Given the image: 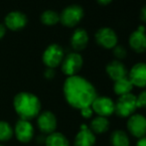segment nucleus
<instances>
[{"mask_svg": "<svg viewBox=\"0 0 146 146\" xmlns=\"http://www.w3.org/2000/svg\"><path fill=\"white\" fill-rule=\"evenodd\" d=\"M64 94L68 104L78 110L92 106L98 96L94 86L80 76H73L66 80Z\"/></svg>", "mask_w": 146, "mask_h": 146, "instance_id": "obj_1", "label": "nucleus"}, {"mask_svg": "<svg viewBox=\"0 0 146 146\" xmlns=\"http://www.w3.org/2000/svg\"><path fill=\"white\" fill-rule=\"evenodd\" d=\"M14 108L21 119L30 120L39 115L41 102L35 94L30 92H20L14 98Z\"/></svg>", "mask_w": 146, "mask_h": 146, "instance_id": "obj_2", "label": "nucleus"}, {"mask_svg": "<svg viewBox=\"0 0 146 146\" xmlns=\"http://www.w3.org/2000/svg\"><path fill=\"white\" fill-rule=\"evenodd\" d=\"M136 110V96L132 94H128L118 98L115 104L114 113L119 117H129L134 113Z\"/></svg>", "mask_w": 146, "mask_h": 146, "instance_id": "obj_3", "label": "nucleus"}, {"mask_svg": "<svg viewBox=\"0 0 146 146\" xmlns=\"http://www.w3.org/2000/svg\"><path fill=\"white\" fill-rule=\"evenodd\" d=\"M84 17V9L80 5H70L60 14V21L68 27L76 26Z\"/></svg>", "mask_w": 146, "mask_h": 146, "instance_id": "obj_4", "label": "nucleus"}, {"mask_svg": "<svg viewBox=\"0 0 146 146\" xmlns=\"http://www.w3.org/2000/svg\"><path fill=\"white\" fill-rule=\"evenodd\" d=\"M92 108L98 116L108 117L114 113L115 102L108 96H96L92 104Z\"/></svg>", "mask_w": 146, "mask_h": 146, "instance_id": "obj_5", "label": "nucleus"}, {"mask_svg": "<svg viewBox=\"0 0 146 146\" xmlns=\"http://www.w3.org/2000/svg\"><path fill=\"white\" fill-rule=\"evenodd\" d=\"M83 67V58L78 53H70L62 62V71L68 77L77 76V73Z\"/></svg>", "mask_w": 146, "mask_h": 146, "instance_id": "obj_6", "label": "nucleus"}, {"mask_svg": "<svg viewBox=\"0 0 146 146\" xmlns=\"http://www.w3.org/2000/svg\"><path fill=\"white\" fill-rule=\"evenodd\" d=\"M64 51L58 44H52L47 47L43 54V62L48 68L54 69L63 62Z\"/></svg>", "mask_w": 146, "mask_h": 146, "instance_id": "obj_7", "label": "nucleus"}, {"mask_svg": "<svg viewBox=\"0 0 146 146\" xmlns=\"http://www.w3.org/2000/svg\"><path fill=\"white\" fill-rule=\"evenodd\" d=\"M127 129L136 138L146 136V117L141 114H132L127 121Z\"/></svg>", "mask_w": 146, "mask_h": 146, "instance_id": "obj_8", "label": "nucleus"}, {"mask_svg": "<svg viewBox=\"0 0 146 146\" xmlns=\"http://www.w3.org/2000/svg\"><path fill=\"white\" fill-rule=\"evenodd\" d=\"M96 40L100 46L106 49H112L117 45V35L111 28L104 27L96 31Z\"/></svg>", "mask_w": 146, "mask_h": 146, "instance_id": "obj_9", "label": "nucleus"}, {"mask_svg": "<svg viewBox=\"0 0 146 146\" xmlns=\"http://www.w3.org/2000/svg\"><path fill=\"white\" fill-rule=\"evenodd\" d=\"M133 87L146 88V63L135 64L127 75Z\"/></svg>", "mask_w": 146, "mask_h": 146, "instance_id": "obj_10", "label": "nucleus"}, {"mask_svg": "<svg viewBox=\"0 0 146 146\" xmlns=\"http://www.w3.org/2000/svg\"><path fill=\"white\" fill-rule=\"evenodd\" d=\"M129 46L136 53H144L146 51V31L144 26H138L129 36Z\"/></svg>", "mask_w": 146, "mask_h": 146, "instance_id": "obj_11", "label": "nucleus"}, {"mask_svg": "<svg viewBox=\"0 0 146 146\" xmlns=\"http://www.w3.org/2000/svg\"><path fill=\"white\" fill-rule=\"evenodd\" d=\"M37 123L42 132L51 134L55 132V129L57 127V118L53 112L45 111L39 114Z\"/></svg>", "mask_w": 146, "mask_h": 146, "instance_id": "obj_12", "label": "nucleus"}, {"mask_svg": "<svg viewBox=\"0 0 146 146\" xmlns=\"http://www.w3.org/2000/svg\"><path fill=\"white\" fill-rule=\"evenodd\" d=\"M16 137L21 142H29L34 135V128L29 120L20 119L15 126Z\"/></svg>", "mask_w": 146, "mask_h": 146, "instance_id": "obj_13", "label": "nucleus"}, {"mask_svg": "<svg viewBox=\"0 0 146 146\" xmlns=\"http://www.w3.org/2000/svg\"><path fill=\"white\" fill-rule=\"evenodd\" d=\"M27 24V17L20 11H12L5 17V25L9 29L15 31L23 28Z\"/></svg>", "mask_w": 146, "mask_h": 146, "instance_id": "obj_14", "label": "nucleus"}, {"mask_svg": "<svg viewBox=\"0 0 146 146\" xmlns=\"http://www.w3.org/2000/svg\"><path fill=\"white\" fill-rule=\"evenodd\" d=\"M106 74L108 75V77L113 82L127 77V75H128L126 67L121 62L117 61V60L111 61L110 64H108L106 68Z\"/></svg>", "mask_w": 146, "mask_h": 146, "instance_id": "obj_15", "label": "nucleus"}, {"mask_svg": "<svg viewBox=\"0 0 146 146\" xmlns=\"http://www.w3.org/2000/svg\"><path fill=\"white\" fill-rule=\"evenodd\" d=\"M96 143L94 133L87 126L83 124L81 130L78 132L75 138V146H94Z\"/></svg>", "mask_w": 146, "mask_h": 146, "instance_id": "obj_16", "label": "nucleus"}, {"mask_svg": "<svg viewBox=\"0 0 146 146\" xmlns=\"http://www.w3.org/2000/svg\"><path fill=\"white\" fill-rule=\"evenodd\" d=\"M88 42V35L85 29H77L73 33L71 38V44L75 50L81 51L85 49Z\"/></svg>", "mask_w": 146, "mask_h": 146, "instance_id": "obj_17", "label": "nucleus"}, {"mask_svg": "<svg viewBox=\"0 0 146 146\" xmlns=\"http://www.w3.org/2000/svg\"><path fill=\"white\" fill-rule=\"evenodd\" d=\"M133 88V85L131 84L128 77L122 78L120 80H117L113 84V92L117 96H121L124 94H131V90Z\"/></svg>", "mask_w": 146, "mask_h": 146, "instance_id": "obj_18", "label": "nucleus"}, {"mask_svg": "<svg viewBox=\"0 0 146 146\" xmlns=\"http://www.w3.org/2000/svg\"><path fill=\"white\" fill-rule=\"evenodd\" d=\"M108 128H110V121L106 117L96 116L90 122V129L92 131V133L102 134V133L106 132Z\"/></svg>", "mask_w": 146, "mask_h": 146, "instance_id": "obj_19", "label": "nucleus"}, {"mask_svg": "<svg viewBox=\"0 0 146 146\" xmlns=\"http://www.w3.org/2000/svg\"><path fill=\"white\" fill-rule=\"evenodd\" d=\"M46 146H70L69 140L64 134L60 132H53L45 139Z\"/></svg>", "mask_w": 146, "mask_h": 146, "instance_id": "obj_20", "label": "nucleus"}, {"mask_svg": "<svg viewBox=\"0 0 146 146\" xmlns=\"http://www.w3.org/2000/svg\"><path fill=\"white\" fill-rule=\"evenodd\" d=\"M110 143L112 146H129L128 135L123 130H114L110 135Z\"/></svg>", "mask_w": 146, "mask_h": 146, "instance_id": "obj_21", "label": "nucleus"}, {"mask_svg": "<svg viewBox=\"0 0 146 146\" xmlns=\"http://www.w3.org/2000/svg\"><path fill=\"white\" fill-rule=\"evenodd\" d=\"M41 21L45 25H55L60 21V15L53 10H46L41 15Z\"/></svg>", "mask_w": 146, "mask_h": 146, "instance_id": "obj_22", "label": "nucleus"}, {"mask_svg": "<svg viewBox=\"0 0 146 146\" xmlns=\"http://www.w3.org/2000/svg\"><path fill=\"white\" fill-rule=\"evenodd\" d=\"M13 136V129L6 121H0V141H7Z\"/></svg>", "mask_w": 146, "mask_h": 146, "instance_id": "obj_23", "label": "nucleus"}, {"mask_svg": "<svg viewBox=\"0 0 146 146\" xmlns=\"http://www.w3.org/2000/svg\"><path fill=\"white\" fill-rule=\"evenodd\" d=\"M112 51H113V56L115 57L116 59H124L126 57V50H125L124 47H122L121 45H116L114 48H112Z\"/></svg>", "mask_w": 146, "mask_h": 146, "instance_id": "obj_24", "label": "nucleus"}, {"mask_svg": "<svg viewBox=\"0 0 146 146\" xmlns=\"http://www.w3.org/2000/svg\"><path fill=\"white\" fill-rule=\"evenodd\" d=\"M136 104L137 108H146V90L136 96Z\"/></svg>", "mask_w": 146, "mask_h": 146, "instance_id": "obj_25", "label": "nucleus"}, {"mask_svg": "<svg viewBox=\"0 0 146 146\" xmlns=\"http://www.w3.org/2000/svg\"><path fill=\"white\" fill-rule=\"evenodd\" d=\"M81 110V114L83 117L85 118H90L94 114V111H92V106H88V108H82Z\"/></svg>", "mask_w": 146, "mask_h": 146, "instance_id": "obj_26", "label": "nucleus"}, {"mask_svg": "<svg viewBox=\"0 0 146 146\" xmlns=\"http://www.w3.org/2000/svg\"><path fill=\"white\" fill-rule=\"evenodd\" d=\"M55 76V72L53 69H51V68H48V69L46 70V72H45V77L47 78V79H52V78H54Z\"/></svg>", "mask_w": 146, "mask_h": 146, "instance_id": "obj_27", "label": "nucleus"}, {"mask_svg": "<svg viewBox=\"0 0 146 146\" xmlns=\"http://www.w3.org/2000/svg\"><path fill=\"white\" fill-rule=\"evenodd\" d=\"M140 19L146 23V4L141 8V10H140Z\"/></svg>", "mask_w": 146, "mask_h": 146, "instance_id": "obj_28", "label": "nucleus"}, {"mask_svg": "<svg viewBox=\"0 0 146 146\" xmlns=\"http://www.w3.org/2000/svg\"><path fill=\"white\" fill-rule=\"evenodd\" d=\"M136 146H146V136H143L138 139Z\"/></svg>", "mask_w": 146, "mask_h": 146, "instance_id": "obj_29", "label": "nucleus"}, {"mask_svg": "<svg viewBox=\"0 0 146 146\" xmlns=\"http://www.w3.org/2000/svg\"><path fill=\"white\" fill-rule=\"evenodd\" d=\"M6 33V27L2 24H0V39H2L4 37Z\"/></svg>", "mask_w": 146, "mask_h": 146, "instance_id": "obj_30", "label": "nucleus"}, {"mask_svg": "<svg viewBox=\"0 0 146 146\" xmlns=\"http://www.w3.org/2000/svg\"><path fill=\"white\" fill-rule=\"evenodd\" d=\"M111 1L112 0H98V3L102 4V5H108V4H110Z\"/></svg>", "mask_w": 146, "mask_h": 146, "instance_id": "obj_31", "label": "nucleus"}, {"mask_svg": "<svg viewBox=\"0 0 146 146\" xmlns=\"http://www.w3.org/2000/svg\"><path fill=\"white\" fill-rule=\"evenodd\" d=\"M0 146H2V145H0Z\"/></svg>", "mask_w": 146, "mask_h": 146, "instance_id": "obj_32", "label": "nucleus"}]
</instances>
